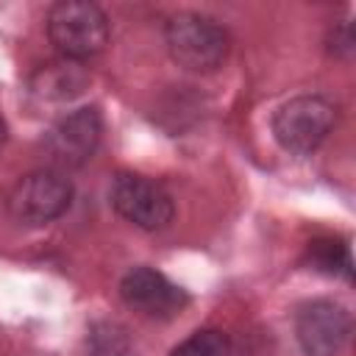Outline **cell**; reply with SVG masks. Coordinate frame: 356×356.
I'll return each mask as SVG.
<instances>
[{"label": "cell", "instance_id": "6da1fadb", "mask_svg": "<svg viewBox=\"0 0 356 356\" xmlns=\"http://www.w3.org/2000/svg\"><path fill=\"white\" fill-rule=\"evenodd\" d=\"M47 36L64 58L86 61L108 44V19L95 3L64 0L47 14Z\"/></svg>", "mask_w": 356, "mask_h": 356}, {"label": "cell", "instance_id": "7a4b0ae2", "mask_svg": "<svg viewBox=\"0 0 356 356\" xmlns=\"http://www.w3.org/2000/svg\"><path fill=\"white\" fill-rule=\"evenodd\" d=\"M164 42L170 56L192 72L217 70L231 47L228 31L203 14H175L164 28Z\"/></svg>", "mask_w": 356, "mask_h": 356}, {"label": "cell", "instance_id": "3957f363", "mask_svg": "<svg viewBox=\"0 0 356 356\" xmlns=\"http://www.w3.org/2000/svg\"><path fill=\"white\" fill-rule=\"evenodd\" d=\"M337 122V108L320 95H298L273 117V136L289 153L317 150Z\"/></svg>", "mask_w": 356, "mask_h": 356}, {"label": "cell", "instance_id": "277c9868", "mask_svg": "<svg viewBox=\"0 0 356 356\" xmlns=\"http://www.w3.org/2000/svg\"><path fill=\"white\" fill-rule=\"evenodd\" d=\"M72 203V184L58 170H36L22 175L8 192V211L17 222L44 225L61 217Z\"/></svg>", "mask_w": 356, "mask_h": 356}, {"label": "cell", "instance_id": "5b68a950", "mask_svg": "<svg viewBox=\"0 0 356 356\" xmlns=\"http://www.w3.org/2000/svg\"><path fill=\"white\" fill-rule=\"evenodd\" d=\"M111 206L117 209L122 220H128L131 225L142 231H159L175 214L170 192L159 181L139 175V172H120L114 178Z\"/></svg>", "mask_w": 356, "mask_h": 356}, {"label": "cell", "instance_id": "8992f818", "mask_svg": "<svg viewBox=\"0 0 356 356\" xmlns=\"http://www.w3.org/2000/svg\"><path fill=\"white\" fill-rule=\"evenodd\" d=\"M103 136V117L95 106L86 108H75L70 114H64L44 136V150L50 156L53 170H75L83 167Z\"/></svg>", "mask_w": 356, "mask_h": 356}, {"label": "cell", "instance_id": "52a82bcc", "mask_svg": "<svg viewBox=\"0 0 356 356\" xmlns=\"http://www.w3.org/2000/svg\"><path fill=\"white\" fill-rule=\"evenodd\" d=\"M350 331V312L337 300H312L295 317V337L306 356H342Z\"/></svg>", "mask_w": 356, "mask_h": 356}, {"label": "cell", "instance_id": "ba28073f", "mask_svg": "<svg viewBox=\"0 0 356 356\" xmlns=\"http://www.w3.org/2000/svg\"><path fill=\"white\" fill-rule=\"evenodd\" d=\"M122 300L145 317H175L189 303V295L153 267H134L120 281Z\"/></svg>", "mask_w": 356, "mask_h": 356}, {"label": "cell", "instance_id": "9c48e42d", "mask_svg": "<svg viewBox=\"0 0 356 356\" xmlns=\"http://www.w3.org/2000/svg\"><path fill=\"white\" fill-rule=\"evenodd\" d=\"M86 86H89V72L83 61H72L64 56L42 64L31 75V92L39 100H50V103H67L78 97Z\"/></svg>", "mask_w": 356, "mask_h": 356}, {"label": "cell", "instance_id": "30bf717a", "mask_svg": "<svg viewBox=\"0 0 356 356\" xmlns=\"http://www.w3.org/2000/svg\"><path fill=\"white\" fill-rule=\"evenodd\" d=\"M309 261L320 273L350 278V250L339 239H317V242H312L309 245Z\"/></svg>", "mask_w": 356, "mask_h": 356}, {"label": "cell", "instance_id": "8fae6325", "mask_svg": "<svg viewBox=\"0 0 356 356\" xmlns=\"http://www.w3.org/2000/svg\"><path fill=\"white\" fill-rule=\"evenodd\" d=\"M128 334L117 323H95L86 337V353L89 356H128Z\"/></svg>", "mask_w": 356, "mask_h": 356}, {"label": "cell", "instance_id": "7c38bea8", "mask_svg": "<svg viewBox=\"0 0 356 356\" xmlns=\"http://www.w3.org/2000/svg\"><path fill=\"white\" fill-rule=\"evenodd\" d=\"M228 337L217 328H200L172 348L170 356H228Z\"/></svg>", "mask_w": 356, "mask_h": 356}, {"label": "cell", "instance_id": "4fadbf2b", "mask_svg": "<svg viewBox=\"0 0 356 356\" xmlns=\"http://www.w3.org/2000/svg\"><path fill=\"white\" fill-rule=\"evenodd\" d=\"M6 120H3V114H0V147H3V142H6Z\"/></svg>", "mask_w": 356, "mask_h": 356}]
</instances>
